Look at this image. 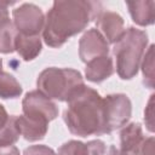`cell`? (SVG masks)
Instances as JSON below:
<instances>
[{"instance_id": "obj_8", "label": "cell", "mask_w": 155, "mask_h": 155, "mask_svg": "<svg viewBox=\"0 0 155 155\" xmlns=\"http://www.w3.org/2000/svg\"><path fill=\"white\" fill-rule=\"evenodd\" d=\"M108 53L109 44L96 28L84 33L79 41V56L84 63H88L97 57L108 56Z\"/></svg>"}, {"instance_id": "obj_15", "label": "cell", "mask_w": 155, "mask_h": 155, "mask_svg": "<svg viewBox=\"0 0 155 155\" xmlns=\"http://www.w3.org/2000/svg\"><path fill=\"white\" fill-rule=\"evenodd\" d=\"M18 31L13 22L7 18L0 22V53H12Z\"/></svg>"}, {"instance_id": "obj_23", "label": "cell", "mask_w": 155, "mask_h": 155, "mask_svg": "<svg viewBox=\"0 0 155 155\" xmlns=\"http://www.w3.org/2000/svg\"><path fill=\"white\" fill-rule=\"evenodd\" d=\"M153 99H154V94L150 96L149 98V102H148V105L145 108V111H144V121H145V125L148 127V130L150 132H154V121H153Z\"/></svg>"}, {"instance_id": "obj_5", "label": "cell", "mask_w": 155, "mask_h": 155, "mask_svg": "<svg viewBox=\"0 0 155 155\" xmlns=\"http://www.w3.org/2000/svg\"><path fill=\"white\" fill-rule=\"evenodd\" d=\"M132 115V103L124 93L108 94L103 98L104 133H110L125 126Z\"/></svg>"}, {"instance_id": "obj_3", "label": "cell", "mask_w": 155, "mask_h": 155, "mask_svg": "<svg viewBox=\"0 0 155 155\" xmlns=\"http://www.w3.org/2000/svg\"><path fill=\"white\" fill-rule=\"evenodd\" d=\"M148 45V34L144 30L130 27L114 44L117 75L124 80L134 78L138 73L143 54Z\"/></svg>"}, {"instance_id": "obj_11", "label": "cell", "mask_w": 155, "mask_h": 155, "mask_svg": "<svg viewBox=\"0 0 155 155\" xmlns=\"http://www.w3.org/2000/svg\"><path fill=\"white\" fill-rule=\"evenodd\" d=\"M16 125L19 134L29 142H36L42 139L48 130V121L27 115L16 116Z\"/></svg>"}, {"instance_id": "obj_12", "label": "cell", "mask_w": 155, "mask_h": 155, "mask_svg": "<svg viewBox=\"0 0 155 155\" xmlns=\"http://www.w3.org/2000/svg\"><path fill=\"white\" fill-rule=\"evenodd\" d=\"M114 73L113 58L109 56L97 57L88 63H86L85 75L91 82H102L110 78Z\"/></svg>"}, {"instance_id": "obj_26", "label": "cell", "mask_w": 155, "mask_h": 155, "mask_svg": "<svg viewBox=\"0 0 155 155\" xmlns=\"http://www.w3.org/2000/svg\"><path fill=\"white\" fill-rule=\"evenodd\" d=\"M8 119H10V115L7 114V111H6V109L4 108V105L0 104V130L7 124Z\"/></svg>"}, {"instance_id": "obj_10", "label": "cell", "mask_w": 155, "mask_h": 155, "mask_svg": "<svg viewBox=\"0 0 155 155\" xmlns=\"http://www.w3.org/2000/svg\"><path fill=\"white\" fill-rule=\"evenodd\" d=\"M143 131L142 126L138 122H131L125 125L120 132V148L115 149L111 147L110 155H133L143 142Z\"/></svg>"}, {"instance_id": "obj_21", "label": "cell", "mask_w": 155, "mask_h": 155, "mask_svg": "<svg viewBox=\"0 0 155 155\" xmlns=\"http://www.w3.org/2000/svg\"><path fill=\"white\" fill-rule=\"evenodd\" d=\"M23 155H56V153H54L53 149L48 148L47 145L39 144V145H30V147H28L23 151Z\"/></svg>"}, {"instance_id": "obj_16", "label": "cell", "mask_w": 155, "mask_h": 155, "mask_svg": "<svg viewBox=\"0 0 155 155\" xmlns=\"http://www.w3.org/2000/svg\"><path fill=\"white\" fill-rule=\"evenodd\" d=\"M23 88L17 79L7 73L0 71V98L8 99V98H17L22 94Z\"/></svg>"}, {"instance_id": "obj_2", "label": "cell", "mask_w": 155, "mask_h": 155, "mask_svg": "<svg viewBox=\"0 0 155 155\" xmlns=\"http://www.w3.org/2000/svg\"><path fill=\"white\" fill-rule=\"evenodd\" d=\"M67 102L68 108L63 119L73 134L80 137L104 134L103 98L96 90L84 85Z\"/></svg>"}, {"instance_id": "obj_9", "label": "cell", "mask_w": 155, "mask_h": 155, "mask_svg": "<svg viewBox=\"0 0 155 155\" xmlns=\"http://www.w3.org/2000/svg\"><path fill=\"white\" fill-rule=\"evenodd\" d=\"M108 41V44H115L125 31L124 18L113 11H103L97 18L96 28Z\"/></svg>"}, {"instance_id": "obj_22", "label": "cell", "mask_w": 155, "mask_h": 155, "mask_svg": "<svg viewBox=\"0 0 155 155\" xmlns=\"http://www.w3.org/2000/svg\"><path fill=\"white\" fill-rule=\"evenodd\" d=\"M133 155H154V137L143 139Z\"/></svg>"}, {"instance_id": "obj_19", "label": "cell", "mask_w": 155, "mask_h": 155, "mask_svg": "<svg viewBox=\"0 0 155 155\" xmlns=\"http://www.w3.org/2000/svg\"><path fill=\"white\" fill-rule=\"evenodd\" d=\"M56 155H85V143L80 140H68L59 147Z\"/></svg>"}, {"instance_id": "obj_18", "label": "cell", "mask_w": 155, "mask_h": 155, "mask_svg": "<svg viewBox=\"0 0 155 155\" xmlns=\"http://www.w3.org/2000/svg\"><path fill=\"white\" fill-rule=\"evenodd\" d=\"M142 71L144 84L149 88H154V45H150L144 57L142 58Z\"/></svg>"}, {"instance_id": "obj_7", "label": "cell", "mask_w": 155, "mask_h": 155, "mask_svg": "<svg viewBox=\"0 0 155 155\" xmlns=\"http://www.w3.org/2000/svg\"><path fill=\"white\" fill-rule=\"evenodd\" d=\"M23 115L52 121L58 116V108L50 98L44 96L41 92L30 91L25 94L22 101Z\"/></svg>"}, {"instance_id": "obj_27", "label": "cell", "mask_w": 155, "mask_h": 155, "mask_svg": "<svg viewBox=\"0 0 155 155\" xmlns=\"http://www.w3.org/2000/svg\"><path fill=\"white\" fill-rule=\"evenodd\" d=\"M1 69H2V61H1V58H0V71H1Z\"/></svg>"}, {"instance_id": "obj_25", "label": "cell", "mask_w": 155, "mask_h": 155, "mask_svg": "<svg viewBox=\"0 0 155 155\" xmlns=\"http://www.w3.org/2000/svg\"><path fill=\"white\" fill-rule=\"evenodd\" d=\"M0 155H19V150L15 145L0 147Z\"/></svg>"}, {"instance_id": "obj_1", "label": "cell", "mask_w": 155, "mask_h": 155, "mask_svg": "<svg viewBox=\"0 0 155 155\" xmlns=\"http://www.w3.org/2000/svg\"><path fill=\"white\" fill-rule=\"evenodd\" d=\"M103 12L98 1L57 0L45 17L42 39L47 46L58 48L69 38L82 31Z\"/></svg>"}, {"instance_id": "obj_17", "label": "cell", "mask_w": 155, "mask_h": 155, "mask_svg": "<svg viewBox=\"0 0 155 155\" xmlns=\"http://www.w3.org/2000/svg\"><path fill=\"white\" fill-rule=\"evenodd\" d=\"M16 116L11 115L7 124L0 130V147L13 145L19 138V131L16 125Z\"/></svg>"}, {"instance_id": "obj_24", "label": "cell", "mask_w": 155, "mask_h": 155, "mask_svg": "<svg viewBox=\"0 0 155 155\" xmlns=\"http://www.w3.org/2000/svg\"><path fill=\"white\" fill-rule=\"evenodd\" d=\"M11 5H15V1H0V22L8 18L7 7Z\"/></svg>"}, {"instance_id": "obj_14", "label": "cell", "mask_w": 155, "mask_h": 155, "mask_svg": "<svg viewBox=\"0 0 155 155\" xmlns=\"http://www.w3.org/2000/svg\"><path fill=\"white\" fill-rule=\"evenodd\" d=\"M41 48H42V44L39 35L29 36L18 33L15 41V51H17L18 54L24 61L29 62L36 58L41 52Z\"/></svg>"}, {"instance_id": "obj_6", "label": "cell", "mask_w": 155, "mask_h": 155, "mask_svg": "<svg viewBox=\"0 0 155 155\" xmlns=\"http://www.w3.org/2000/svg\"><path fill=\"white\" fill-rule=\"evenodd\" d=\"M13 24L19 34L35 36L42 31L45 16L42 10L35 4L24 2L12 11Z\"/></svg>"}, {"instance_id": "obj_20", "label": "cell", "mask_w": 155, "mask_h": 155, "mask_svg": "<svg viewBox=\"0 0 155 155\" xmlns=\"http://www.w3.org/2000/svg\"><path fill=\"white\" fill-rule=\"evenodd\" d=\"M107 145L101 139H94L85 143V155H105Z\"/></svg>"}, {"instance_id": "obj_13", "label": "cell", "mask_w": 155, "mask_h": 155, "mask_svg": "<svg viewBox=\"0 0 155 155\" xmlns=\"http://www.w3.org/2000/svg\"><path fill=\"white\" fill-rule=\"evenodd\" d=\"M132 21L140 25H151L155 22V2L153 0H139L126 2Z\"/></svg>"}, {"instance_id": "obj_4", "label": "cell", "mask_w": 155, "mask_h": 155, "mask_svg": "<svg viewBox=\"0 0 155 155\" xmlns=\"http://www.w3.org/2000/svg\"><path fill=\"white\" fill-rule=\"evenodd\" d=\"M84 85L81 73L71 68H46L36 80L39 92L50 99L61 102H67Z\"/></svg>"}]
</instances>
